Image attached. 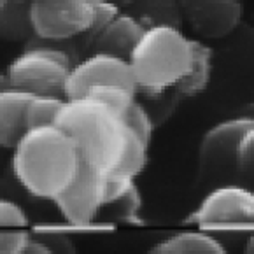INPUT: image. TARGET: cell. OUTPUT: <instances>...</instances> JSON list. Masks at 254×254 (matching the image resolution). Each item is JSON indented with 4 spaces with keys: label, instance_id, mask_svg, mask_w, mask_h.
I'll use <instances>...</instances> for the list:
<instances>
[{
    "label": "cell",
    "instance_id": "17",
    "mask_svg": "<svg viewBox=\"0 0 254 254\" xmlns=\"http://www.w3.org/2000/svg\"><path fill=\"white\" fill-rule=\"evenodd\" d=\"M147 147L149 144L142 137H138L133 130L127 127V138H125V147L118 160L116 167L112 168V172L123 174V176L137 177L142 174L147 163Z\"/></svg>",
    "mask_w": 254,
    "mask_h": 254
},
{
    "label": "cell",
    "instance_id": "20",
    "mask_svg": "<svg viewBox=\"0 0 254 254\" xmlns=\"http://www.w3.org/2000/svg\"><path fill=\"white\" fill-rule=\"evenodd\" d=\"M121 118H123L125 125L130 130H133L138 137H142L147 144L151 142V137H153V130H154L153 120H151L146 107L137 102V98L121 112Z\"/></svg>",
    "mask_w": 254,
    "mask_h": 254
},
{
    "label": "cell",
    "instance_id": "2",
    "mask_svg": "<svg viewBox=\"0 0 254 254\" xmlns=\"http://www.w3.org/2000/svg\"><path fill=\"white\" fill-rule=\"evenodd\" d=\"M55 125L70 135L82 161L107 172L116 167L127 138V125L118 111L88 95L65 98Z\"/></svg>",
    "mask_w": 254,
    "mask_h": 254
},
{
    "label": "cell",
    "instance_id": "5",
    "mask_svg": "<svg viewBox=\"0 0 254 254\" xmlns=\"http://www.w3.org/2000/svg\"><path fill=\"white\" fill-rule=\"evenodd\" d=\"M35 37L64 42L90 32L95 0H30Z\"/></svg>",
    "mask_w": 254,
    "mask_h": 254
},
{
    "label": "cell",
    "instance_id": "3",
    "mask_svg": "<svg viewBox=\"0 0 254 254\" xmlns=\"http://www.w3.org/2000/svg\"><path fill=\"white\" fill-rule=\"evenodd\" d=\"M193 42L172 25L146 28L128 56L135 84L147 93H161L174 88L190 72Z\"/></svg>",
    "mask_w": 254,
    "mask_h": 254
},
{
    "label": "cell",
    "instance_id": "9",
    "mask_svg": "<svg viewBox=\"0 0 254 254\" xmlns=\"http://www.w3.org/2000/svg\"><path fill=\"white\" fill-rule=\"evenodd\" d=\"M253 125L254 118L237 116L209 128L198 146L200 172L210 174L217 168H228L232 165L237 167L240 142Z\"/></svg>",
    "mask_w": 254,
    "mask_h": 254
},
{
    "label": "cell",
    "instance_id": "25",
    "mask_svg": "<svg viewBox=\"0 0 254 254\" xmlns=\"http://www.w3.org/2000/svg\"><path fill=\"white\" fill-rule=\"evenodd\" d=\"M109 2H112V4H116V5H120L121 9H125L128 4H130L131 0H109Z\"/></svg>",
    "mask_w": 254,
    "mask_h": 254
},
{
    "label": "cell",
    "instance_id": "10",
    "mask_svg": "<svg viewBox=\"0 0 254 254\" xmlns=\"http://www.w3.org/2000/svg\"><path fill=\"white\" fill-rule=\"evenodd\" d=\"M184 23L205 39H223L240 25L244 4L240 0H179Z\"/></svg>",
    "mask_w": 254,
    "mask_h": 254
},
{
    "label": "cell",
    "instance_id": "8",
    "mask_svg": "<svg viewBox=\"0 0 254 254\" xmlns=\"http://www.w3.org/2000/svg\"><path fill=\"white\" fill-rule=\"evenodd\" d=\"M98 84H121L137 91L130 62L109 53H90L86 58L72 65L65 84V97H82Z\"/></svg>",
    "mask_w": 254,
    "mask_h": 254
},
{
    "label": "cell",
    "instance_id": "16",
    "mask_svg": "<svg viewBox=\"0 0 254 254\" xmlns=\"http://www.w3.org/2000/svg\"><path fill=\"white\" fill-rule=\"evenodd\" d=\"M0 34L5 41H30L35 35L30 0H2Z\"/></svg>",
    "mask_w": 254,
    "mask_h": 254
},
{
    "label": "cell",
    "instance_id": "1",
    "mask_svg": "<svg viewBox=\"0 0 254 254\" xmlns=\"http://www.w3.org/2000/svg\"><path fill=\"white\" fill-rule=\"evenodd\" d=\"M81 154L58 125L28 128L12 147V172L23 188L41 200H55L77 174Z\"/></svg>",
    "mask_w": 254,
    "mask_h": 254
},
{
    "label": "cell",
    "instance_id": "11",
    "mask_svg": "<svg viewBox=\"0 0 254 254\" xmlns=\"http://www.w3.org/2000/svg\"><path fill=\"white\" fill-rule=\"evenodd\" d=\"M144 30L146 26L123 9L98 34L84 41V46L91 53H109V55H116L128 60L135 44L142 37Z\"/></svg>",
    "mask_w": 254,
    "mask_h": 254
},
{
    "label": "cell",
    "instance_id": "6",
    "mask_svg": "<svg viewBox=\"0 0 254 254\" xmlns=\"http://www.w3.org/2000/svg\"><path fill=\"white\" fill-rule=\"evenodd\" d=\"M107 170L81 160L72 183L62 191L53 203L72 226H88L105 205Z\"/></svg>",
    "mask_w": 254,
    "mask_h": 254
},
{
    "label": "cell",
    "instance_id": "19",
    "mask_svg": "<svg viewBox=\"0 0 254 254\" xmlns=\"http://www.w3.org/2000/svg\"><path fill=\"white\" fill-rule=\"evenodd\" d=\"M135 93H137L135 90L121 86V84H98V86L90 88L84 95L104 102L121 114L135 100Z\"/></svg>",
    "mask_w": 254,
    "mask_h": 254
},
{
    "label": "cell",
    "instance_id": "13",
    "mask_svg": "<svg viewBox=\"0 0 254 254\" xmlns=\"http://www.w3.org/2000/svg\"><path fill=\"white\" fill-rule=\"evenodd\" d=\"M125 11L135 16L146 28L154 25H172L183 28L184 25L179 0H131Z\"/></svg>",
    "mask_w": 254,
    "mask_h": 254
},
{
    "label": "cell",
    "instance_id": "23",
    "mask_svg": "<svg viewBox=\"0 0 254 254\" xmlns=\"http://www.w3.org/2000/svg\"><path fill=\"white\" fill-rule=\"evenodd\" d=\"M237 167L244 170H254V125L247 130L240 142Z\"/></svg>",
    "mask_w": 254,
    "mask_h": 254
},
{
    "label": "cell",
    "instance_id": "22",
    "mask_svg": "<svg viewBox=\"0 0 254 254\" xmlns=\"http://www.w3.org/2000/svg\"><path fill=\"white\" fill-rule=\"evenodd\" d=\"M26 212L12 200L4 198L0 202V224L2 228H26L28 226Z\"/></svg>",
    "mask_w": 254,
    "mask_h": 254
},
{
    "label": "cell",
    "instance_id": "15",
    "mask_svg": "<svg viewBox=\"0 0 254 254\" xmlns=\"http://www.w3.org/2000/svg\"><path fill=\"white\" fill-rule=\"evenodd\" d=\"M153 253L161 254H181V253H214L221 254L224 253V246L212 237L205 230H186V232L174 233V235L167 237L161 242H158L153 247Z\"/></svg>",
    "mask_w": 254,
    "mask_h": 254
},
{
    "label": "cell",
    "instance_id": "21",
    "mask_svg": "<svg viewBox=\"0 0 254 254\" xmlns=\"http://www.w3.org/2000/svg\"><path fill=\"white\" fill-rule=\"evenodd\" d=\"M32 235L25 228H4L0 233V251L5 254L25 253Z\"/></svg>",
    "mask_w": 254,
    "mask_h": 254
},
{
    "label": "cell",
    "instance_id": "7",
    "mask_svg": "<svg viewBox=\"0 0 254 254\" xmlns=\"http://www.w3.org/2000/svg\"><path fill=\"white\" fill-rule=\"evenodd\" d=\"M188 221L203 230L254 226V193L240 186L216 188L200 202Z\"/></svg>",
    "mask_w": 254,
    "mask_h": 254
},
{
    "label": "cell",
    "instance_id": "12",
    "mask_svg": "<svg viewBox=\"0 0 254 254\" xmlns=\"http://www.w3.org/2000/svg\"><path fill=\"white\" fill-rule=\"evenodd\" d=\"M34 93L4 86L0 91V144L12 149L28 130V105Z\"/></svg>",
    "mask_w": 254,
    "mask_h": 254
},
{
    "label": "cell",
    "instance_id": "4",
    "mask_svg": "<svg viewBox=\"0 0 254 254\" xmlns=\"http://www.w3.org/2000/svg\"><path fill=\"white\" fill-rule=\"evenodd\" d=\"M35 37V35H34ZM30 39L25 51L14 56L4 74V86L18 88L34 95H64L72 68V56L53 41Z\"/></svg>",
    "mask_w": 254,
    "mask_h": 254
},
{
    "label": "cell",
    "instance_id": "18",
    "mask_svg": "<svg viewBox=\"0 0 254 254\" xmlns=\"http://www.w3.org/2000/svg\"><path fill=\"white\" fill-rule=\"evenodd\" d=\"M65 98L64 95H34L28 105V127L55 123Z\"/></svg>",
    "mask_w": 254,
    "mask_h": 254
},
{
    "label": "cell",
    "instance_id": "24",
    "mask_svg": "<svg viewBox=\"0 0 254 254\" xmlns=\"http://www.w3.org/2000/svg\"><path fill=\"white\" fill-rule=\"evenodd\" d=\"M244 249H246V253H254V233L247 239V244Z\"/></svg>",
    "mask_w": 254,
    "mask_h": 254
},
{
    "label": "cell",
    "instance_id": "14",
    "mask_svg": "<svg viewBox=\"0 0 254 254\" xmlns=\"http://www.w3.org/2000/svg\"><path fill=\"white\" fill-rule=\"evenodd\" d=\"M191 42H193V60H191L190 72L174 86L181 97H194L202 93L209 86L212 77V48L194 39H191Z\"/></svg>",
    "mask_w": 254,
    "mask_h": 254
}]
</instances>
